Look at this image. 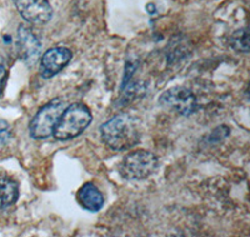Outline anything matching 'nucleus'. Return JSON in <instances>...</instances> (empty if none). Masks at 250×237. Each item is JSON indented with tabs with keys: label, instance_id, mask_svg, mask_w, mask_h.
<instances>
[{
	"label": "nucleus",
	"instance_id": "12",
	"mask_svg": "<svg viewBox=\"0 0 250 237\" xmlns=\"http://www.w3.org/2000/svg\"><path fill=\"white\" fill-rule=\"evenodd\" d=\"M12 138V127L4 120H0V145H4Z\"/></svg>",
	"mask_w": 250,
	"mask_h": 237
},
{
	"label": "nucleus",
	"instance_id": "1",
	"mask_svg": "<svg viewBox=\"0 0 250 237\" xmlns=\"http://www.w3.org/2000/svg\"><path fill=\"white\" fill-rule=\"evenodd\" d=\"M103 142L111 150L124 151L139 144L140 120L130 114H118L100 126Z\"/></svg>",
	"mask_w": 250,
	"mask_h": 237
},
{
	"label": "nucleus",
	"instance_id": "10",
	"mask_svg": "<svg viewBox=\"0 0 250 237\" xmlns=\"http://www.w3.org/2000/svg\"><path fill=\"white\" fill-rule=\"evenodd\" d=\"M19 198V185L10 178H0V209L10 207Z\"/></svg>",
	"mask_w": 250,
	"mask_h": 237
},
{
	"label": "nucleus",
	"instance_id": "11",
	"mask_svg": "<svg viewBox=\"0 0 250 237\" xmlns=\"http://www.w3.org/2000/svg\"><path fill=\"white\" fill-rule=\"evenodd\" d=\"M231 45L234 49L239 51H244L248 53V31L247 29L242 30H236L230 39Z\"/></svg>",
	"mask_w": 250,
	"mask_h": 237
},
{
	"label": "nucleus",
	"instance_id": "8",
	"mask_svg": "<svg viewBox=\"0 0 250 237\" xmlns=\"http://www.w3.org/2000/svg\"><path fill=\"white\" fill-rule=\"evenodd\" d=\"M77 198L80 206L90 212L99 211L104 205V198H103L102 192L91 182H86L80 187Z\"/></svg>",
	"mask_w": 250,
	"mask_h": 237
},
{
	"label": "nucleus",
	"instance_id": "4",
	"mask_svg": "<svg viewBox=\"0 0 250 237\" xmlns=\"http://www.w3.org/2000/svg\"><path fill=\"white\" fill-rule=\"evenodd\" d=\"M64 109L65 102L60 99H53L40 107L29 124V134L31 138L40 140L53 135L55 125Z\"/></svg>",
	"mask_w": 250,
	"mask_h": 237
},
{
	"label": "nucleus",
	"instance_id": "7",
	"mask_svg": "<svg viewBox=\"0 0 250 237\" xmlns=\"http://www.w3.org/2000/svg\"><path fill=\"white\" fill-rule=\"evenodd\" d=\"M18 12L34 25H44L51 19L53 9L48 0H13Z\"/></svg>",
	"mask_w": 250,
	"mask_h": 237
},
{
	"label": "nucleus",
	"instance_id": "6",
	"mask_svg": "<svg viewBox=\"0 0 250 237\" xmlns=\"http://www.w3.org/2000/svg\"><path fill=\"white\" fill-rule=\"evenodd\" d=\"M73 54L68 48L55 46L43 54L40 59L39 73L44 79H50L59 74L70 62Z\"/></svg>",
	"mask_w": 250,
	"mask_h": 237
},
{
	"label": "nucleus",
	"instance_id": "9",
	"mask_svg": "<svg viewBox=\"0 0 250 237\" xmlns=\"http://www.w3.org/2000/svg\"><path fill=\"white\" fill-rule=\"evenodd\" d=\"M19 46L21 48L23 59L26 62H34L40 45L37 37L25 25L19 26Z\"/></svg>",
	"mask_w": 250,
	"mask_h": 237
},
{
	"label": "nucleus",
	"instance_id": "13",
	"mask_svg": "<svg viewBox=\"0 0 250 237\" xmlns=\"http://www.w3.org/2000/svg\"><path fill=\"white\" fill-rule=\"evenodd\" d=\"M6 77H8V71H6L5 66L0 65V95H1L4 86H5Z\"/></svg>",
	"mask_w": 250,
	"mask_h": 237
},
{
	"label": "nucleus",
	"instance_id": "2",
	"mask_svg": "<svg viewBox=\"0 0 250 237\" xmlns=\"http://www.w3.org/2000/svg\"><path fill=\"white\" fill-rule=\"evenodd\" d=\"M93 116L85 104L74 102L64 109L53 131V136L60 141H66L79 136L90 125Z\"/></svg>",
	"mask_w": 250,
	"mask_h": 237
},
{
	"label": "nucleus",
	"instance_id": "3",
	"mask_svg": "<svg viewBox=\"0 0 250 237\" xmlns=\"http://www.w3.org/2000/svg\"><path fill=\"white\" fill-rule=\"evenodd\" d=\"M158 164V158L151 151L137 150L123 158L119 172L125 180L142 181L153 175Z\"/></svg>",
	"mask_w": 250,
	"mask_h": 237
},
{
	"label": "nucleus",
	"instance_id": "5",
	"mask_svg": "<svg viewBox=\"0 0 250 237\" xmlns=\"http://www.w3.org/2000/svg\"><path fill=\"white\" fill-rule=\"evenodd\" d=\"M160 104L173 109L182 115H190L196 110V98L193 91L184 86H175L164 91L159 98Z\"/></svg>",
	"mask_w": 250,
	"mask_h": 237
}]
</instances>
